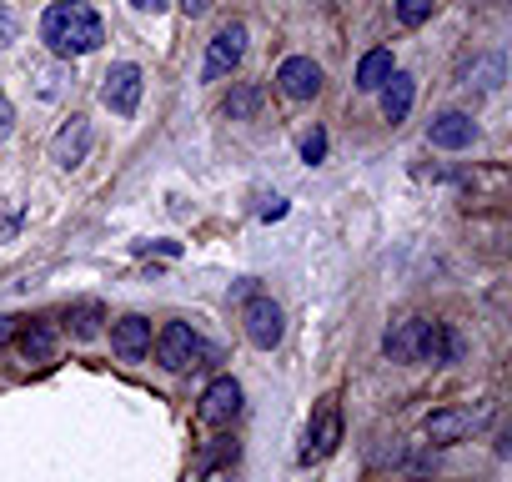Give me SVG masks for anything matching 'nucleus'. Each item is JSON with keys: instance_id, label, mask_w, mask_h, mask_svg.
Wrapping results in <instances>:
<instances>
[{"instance_id": "c756f323", "label": "nucleus", "mask_w": 512, "mask_h": 482, "mask_svg": "<svg viewBox=\"0 0 512 482\" xmlns=\"http://www.w3.org/2000/svg\"><path fill=\"white\" fill-rule=\"evenodd\" d=\"M6 337H16V322H11V317H0V342H6Z\"/></svg>"}, {"instance_id": "9d476101", "label": "nucleus", "mask_w": 512, "mask_h": 482, "mask_svg": "<svg viewBox=\"0 0 512 482\" xmlns=\"http://www.w3.org/2000/svg\"><path fill=\"white\" fill-rule=\"evenodd\" d=\"M277 86L292 96V101H312L322 91V66L312 56H287L282 71H277Z\"/></svg>"}, {"instance_id": "f8f14e48", "label": "nucleus", "mask_w": 512, "mask_h": 482, "mask_svg": "<svg viewBox=\"0 0 512 482\" xmlns=\"http://www.w3.org/2000/svg\"><path fill=\"white\" fill-rule=\"evenodd\" d=\"M111 347H116V357H126V362L146 357V352H151V322H146V317H121V322H111Z\"/></svg>"}, {"instance_id": "6ab92c4d", "label": "nucleus", "mask_w": 512, "mask_h": 482, "mask_svg": "<svg viewBox=\"0 0 512 482\" xmlns=\"http://www.w3.org/2000/svg\"><path fill=\"white\" fill-rule=\"evenodd\" d=\"M472 81H477L482 91H492V86L502 81V61H497V56H487V61H482L477 71H467V86H472Z\"/></svg>"}, {"instance_id": "0eeeda50", "label": "nucleus", "mask_w": 512, "mask_h": 482, "mask_svg": "<svg viewBox=\"0 0 512 482\" xmlns=\"http://www.w3.org/2000/svg\"><path fill=\"white\" fill-rule=\"evenodd\" d=\"M241 56H246V26H226V31H216V41L206 46L201 76H206V81H221V76H231V71L241 66Z\"/></svg>"}, {"instance_id": "bb28decb", "label": "nucleus", "mask_w": 512, "mask_h": 482, "mask_svg": "<svg viewBox=\"0 0 512 482\" xmlns=\"http://www.w3.org/2000/svg\"><path fill=\"white\" fill-rule=\"evenodd\" d=\"M262 216H267V221H282V216H287V201H282V196H272V201L262 206Z\"/></svg>"}, {"instance_id": "2eb2a0df", "label": "nucleus", "mask_w": 512, "mask_h": 482, "mask_svg": "<svg viewBox=\"0 0 512 482\" xmlns=\"http://www.w3.org/2000/svg\"><path fill=\"white\" fill-rule=\"evenodd\" d=\"M16 347H21V357H26L31 367H46V362L56 357V332H51L46 322H31L26 332H16Z\"/></svg>"}, {"instance_id": "412c9836", "label": "nucleus", "mask_w": 512, "mask_h": 482, "mask_svg": "<svg viewBox=\"0 0 512 482\" xmlns=\"http://www.w3.org/2000/svg\"><path fill=\"white\" fill-rule=\"evenodd\" d=\"M251 111H256V91H251V86H241V91L226 101V116H236V121H241V116H251Z\"/></svg>"}, {"instance_id": "20e7f679", "label": "nucleus", "mask_w": 512, "mask_h": 482, "mask_svg": "<svg viewBox=\"0 0 512 482\" xmlns=\"http://www.w3.org/2000/svg\"><path fill=\"white\" fill-rule=\"evenodd\" d=\"M482 422H487V407H482V412H467V407H442V412H432V417L422 422V432H427V442H432V447H452V442L472 437Z\"/></svg>"}, {"instance_id": "7c9ffc66", "label": "nucleus", "mask_w": 512, "mask_h": 482, "mask_svg": "<svg viewBox=\"0 0 512 482\" xmlns=\"http://www.w3.org/2000/svg\"><path fill=\"white\" fill-rule=\"evenodd\" d=\"M216 482H231V477H216Z\"/></svg>"}, {"instance_id": "aec40b11", "label": "nucleus", "mask_w": 512, "mask_h": 482, "mask_svg": "<svg viewBox=\"0 0 512 482\" xmlns=\"http://www.w3.org/2000/svg\"><path fill=\"white\" fill-rule=\"evenodd\" d=\"M231 457H236V442H226V437H216V447H206L196 467H201V472H211L216 462H231Z\"/></svg>"}, {"instance_id": "c85d7f7f", "label": "nucleus", "mask_w": 512, "mask_h": 482, "mask_svg": "<svg viewBox=\"0 0 512 482\" xmlns=\"http://www.w3.org/2000/svg\"><path fill=\"white\" fill-rule=\"evenodd\" d=\"M131 6H136V11H151V16H156V11H166V0H131Z\"/></svg>"}, {"instance_id": "4468645a", "label": "nucleus", "mask_w": 512, "mask_h": 482, "mask_svg": "<svg viewBox=\"0 0 512 482\" xmlns=\"http://www.w3.org/2000/svg\"><path fill=\"white\" fill-rule=\"evenodd\" d=\"M422 332H427V322L422 317H402V322H392L387 327V357L392 362H417V352H422Z\"/></svg>"}, {"instance_id": "7ed1b4c3", "label": "nucleus", "mask_w": 512, "mask_h": 482, "mask_svg": "<svg viewBox=\"0 0 512 482\" xmlns=\"http://www.w3.org/2000/svg\"><path fill=\"white\" fill-rule=\"evenodd\" d=\"M241 322H246V342H251V347H262V352H272V347L282 342V332H287L282 307H277L272 297H251L246 312H241Z\"/></svg>"}, {"instance_id": "1a4fd4ad", "label": "nucleus", "mask_w": 512, "mask_h": 482, "mask_svg": "<svg viewBox=\"0 0 512 482\" xmlns=\"http://www.w3.org/2000/svg\"><path fill=\"white\" fill-rule=\"evenodd\" d=\"M86 156H91V121H86V116H71V121L56 131V141H51V161L66 166V171H76Z\"/></svg>"}, {"instance_id": "9b49d317", "label": "nucleus", "mask_w": 512, "mask_h": 482, "mask_svg": "<svg viewBox=\"0 0 512 482\" xmlns=\"http://www.w3.org/2000/svg\"><path fill=\"white\" fill-rule=\"evenodd\" d=\"M236 412H241V382H236V377H216V382L201 392V422L221 427V422H231Z\"/></svg>"}, {"instance_id": "a878e982", "label": "nucleus", "mask_w": 512, "mask_h": 482, "mask_svg": "<svg viewBox=\"0 0 512 482\" xmlns=\"http://www.w3.org/2000/svg\"><path fill=\"white\" fill-rule=\"evenodd\" d=\"M141 252H161V257H176L181 247H176V241H141Z\"/></svg>"}, {"instance_id": "5701e85b", "label": "nucleus", "mask_w": 512, "mask_h": 482, "mask_svg": "<svg viewBox=\"0 0 512 482\" xmlns=\"http://www.w3.org/2000/svg\"><path fill=\"white\" fill-rule=\"evenodd\" d=\"M16 36H21V21H16V11H6V6H0V51H6Z\"/></svg>"}, {"instance_id": "423d86ee", "label": "nucleus", "mask_w": 512, "mask_h": 482, "mask_svg": "<svg viewBox=\"0 0 512 482\" xmlns=\"http://www.w3.org/2000/svg\"><path fill=\"white\" fill-rule=\"evenodd\" d=\"M101 101L116 116H136V106H141V66H131V61L111 66L106 81H101Z\"/></svg>"}, {"instance_id": "6e6552de", "label": "nucleus", "mask_w": 512, "mask_h": 482, "mask_svg": "<svg viewBox=\"0 0 512 482\" xmlns=\"http://www.w3.org/2000/svg\"><path fill=\"white\" fill-rule=\"evenodd\" d=\"M427 141H432L437 151H462V146L477 141V121H472L467 111H442V116L427 121Z\"/></svg>"}, {"instance_id": "f03ea898", "label": "nucleus", "mask_w": 512, "mask_h": 482, "mask_svg": "<svg viewBox=\"0 0 512 482\" xmlns=\"http://www.w3.org/2000/svg\"><path fill=\"white\" fill-rule=\"evenodd\" d=\"M211 357V347L201 342V332H191L186 322H166L161 327V337H156V362L166 367V372H191V367H201Z\"/></svg>"}, {"instance_id": "f257e3e1", "label": "nucleus", "mask_w": 512, "mask_h": 482, "mask_svg": "<svg viewBox=\"0 0 512 482\" xmlns=\"http://www.w3.org/2000/svg\"><path fill=\"white\" fill-rule=\"evenodd\" d=\"M41 41L61 61H71V56H91L106 41V26H101V16L86 6V0H56V6L41 16Z\"/></svg>"}, {"instance_id": "39448f33", "label": "nucleus", "mask_w": 512, "mask_h": 482, "mask_svg": "<svg viewBox=\"0 0 512 482\" xmlns=\"http://www.w3.org/2000/svg\"><path fill=\"white\" fill-rule=\"evenodd\" d=\"M337 442H342V407H337V397H327V402L317 407L312 427H307L302 462H322V457H332V452H337Z\"/></svg>"}, {"instance_id": "b1692460", "label": "nucleus", "mask_w": 512, "mask_h": 482, "mask_svg": "<svg viewBox=\"0 0 512 482\" xmlns=\"http://www.w3.org/2000/svg\"><path fill=\"white\" fill-rule=\"evenodd\" d=\"M11 131H16V106H11L6 96H0V141H6Z\"/></svg>"}, {"instance_id": "dca6fc26", "label": "nucleus", "mask_w": 512, "mask_h": 482, "mask_svg": "<svg viewBox=\"0 0 512 482\" xmlns=\"http://www.w3.org/2000/svg\"><path fill=\"white\" fill-rule=\"evenodd\" d=\"M392 71H397V66H392V51H367L362 66H357V91H377Z\"/></svg>"}, {"instance_id": "f3484780", "label": "nucleus", "mask_w": 512, "mask_h": 482, "mask_svg": "<svg viewBox=\"0 0 512 482\" xmlns=\"http://www.w3.org/2000/svg\"><path fill=\"white\" fill-rule=\"evenodd\" d=\"M66 322H71V332H76L81 342H91V337H101V322H106V312H101L96 302H76Z\"/></svg>"}, {"instance_id": "ddd939ff", "label": "nucleus", "mask_w": 512, "mask_h": 482, "mask_svg": "<svg viewBox=\"0 0 512 482\" xmlns=\"http://www.w3.org/2000/svg\"><path fill=\"white\" fill-rule=\"evenodd\" d=\"M377 91H382V116H387L392 126L407 121V111H412V101H417V81H412L407 71H392Z\"/></svg>"}, {"instance_id": "cd10ccee", "label": "nucleus", "mask_w": 512, "mask_h": 482, "mask_svg": "<svg viewBox=\"0 0 512 482\" xmlns=\"http://www.w3.org/2000/svg\"><path fill=\"white\" fill-rule=\"evenodd\" d=\"M176 6H181V11H186V16H201V11H206V6H211V0H176Z\"/></svg>"}, {"instance_id": "4be33fe9", "label": "nucleus", "mask_w": 512, "mask_h": 482, "mask_svg": "<svg viewBox=\"0 0 512 482\" xmlns=\"http://www.w3.org/2000/svg\"><path fill=\"white\" fill-rule=\"evenodd\" d=\"M322 156H327V131H312V136L302 141V161H312V166H317Z\"/></svg>"}, {"instance_id": "393cba45", "label": "nucleus", "mask_w": 512, "mask_h": 482, "mask_svg": "<svg viewBox=\"0 0 512 482\" xmlns=\"http://www.w3.org/2000/svg\"><path fill=\"white\" fill-rule=\"evenodd\" d=\"M61 81L66 71H41V96H61Z\"/></svg>"}, {"instance_id": "a211bd4d", "label": "nucleus", "mask_w": 512, "mask_h": 482, "mask_svg": "<svg viewBox=\"0 0 512 482\" xmlns=\"http://www.w3.org/2000/svg\"><path fill=\"white\" fill-rule=\"evenodd\" d=\"M432 11H437V0H397L402 26H422V21H432Z\"/></svg>"}]
</instances>
